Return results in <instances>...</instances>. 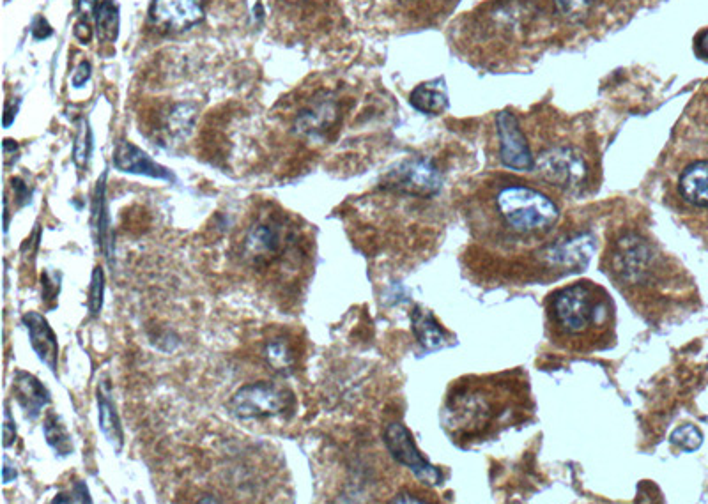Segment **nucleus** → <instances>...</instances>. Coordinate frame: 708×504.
<instances>
[{
  "mask_svg": "<svg viewBox=\"0 0 708 504\" xmlns=\"http://www.w3.org/2000/svg\"><path fill=\"white\" fill-rule=\"evenodd\" d=\"M546 322L547 335L560 349L602 351L615 338V303L597 283H570L547 298Z\"/></svg>",
  "mask_w": 708,
  "mask_h": 504,
  "instance_id": "1",
  "label": "nucleus"
},
{
  "mask_svg": "<svg viewBox=\"0 0 708 504\" xmlns=\"http://www.w3.org/2000/svg\"><path fill=\"white\" fill-rule=\"evenodd\" d=\"M558 222L560 207L553 197L531 184L508 181L491 191L478 229L487 243L516 250L544 241Z\"/></svg>",
  "mask_w": 708,
  "mask_h": 504,
  "instance_id": "2",
  "label": "nucleus"
},
{
  "mask_svg": "<svg viewBox=\"0 0 708 504\" xmlns=\"http://www.w3.org/2000/svg\"><path fill=\"white\" fill-rule=\"evenodd\" d=\"M519 384L503 377H470L455 382L445 405V427L455 441L489 436L516 413Z\"/></svg>",
  "mask_w": 708,
  "mask_h": 504,
  "instance_id": "3",
  "label": "nucleus"
},
{
  "mask_svg": "<svg viewBox=\"0 0 708 504\" xmlns=\"http://www.w3.org/2000/svg\"><path fill=\"white\" fill-rule=\"evenodd\" d=\"M294 405L293 391L275 382L259 381L241 386L232 395L229 411L241 421H262L293 413Z\"/></svg>",
  "mask_w": 708,
  "mask_h": 504,
  "instance_id": "4",
  "label": "nucleus"
},
{
  "mask_svg": "<svg viewBox=\"0 0 708 504\" xmlns=\"http://www.w3.org/2000/svg\"><path fill=\"white\" fill-rule=\"evenodd\" d=\"M546 183L562 190H578L586 183L588 165L576 147L553 146L535 158V168Z\"/></svg>",
  "mask_w": 708,
  "mask_h": 504,
  "instance_id": "5",
  "label": "nucleus"
},
{
  "mask_svg": "<svg viewBox=\"0 0 708 504\" xmlns=\"http://www.w3.org/2000/svg\"><path fill=\"white\" fill-rule=\"evenodd\" d=\"M498 135H500V160L510 170H533L535 156L531 154L528 138L524 135L519 121L510 112H501L496 117Z\"/></svg>",
  "mask_w": 708,
  "mask_h": 504,
  "instance_id": "6",
  "label": "nucleus"
},
{
  "mask_svg": "<svg viewBox=\"0 0 708 504\" xmlns=\"http://www.w3.org/2000/svg\"><path fill=\"white\" fill-rule=\"evenodd\" d=\"M385 443L388 451L392 453L393 459L402 466L411 469L420 482L431 483V485L439 483L441 474L420 455V451L416 450L413 437L404 425L401 423L388 425L385 432Z\"/></svg>",
  "mask_w": 708,
  "mask_h": 504,
  "instance_id": "7",
  "label": "nucleus"
},
{
  "mask_svg": "<svg viewBox=\"0 0 708 504\" xmlns=\"http://www.w3.org/2000/svg\"><path fill=\"white\" fill-rule=\"evenodd\" d=\"M386 183L390 188L411 195H432L441 186V176L432 161L418 158L404 161L401 167L392 170L386 177Z\"/></svg>",
  "mask_w": 708,
  "mask_h": 504,
  "instance_id": "8",
  "label": "nucleus"
},
{
  "mask_svg": "<svg viewBox=\"0 0 708 504\" xmlns=\"http://www.w3.org/2000/svg\"><path fill=\"white\" fill-rule=\"evenodd\" d=\"M112 163L123 174L151 177L156 181H167V183H176L177 181L174 172H170L169 168L156 163L146 151H142L140 147L131 144L128 140L117 142Z\"/></svg>",
  "mask_w": 708,
  "mask_h": 504,
  "instance_id": "9",
  "label": "nucleus"
},
{
  "mask_svg": "<svg viewBox=\"0 0 708 504\" xmlns=\"http://www.w3.org/2000/svg\"><path fill=\"white\" fill-rule=\"evenodd\" d=\"M25 329L29 333V342L39 361L57 377L59 375V342L54 329L45 315L39 312H27L22 317Z\"/></svg>",
  "mask_w": 708,
  "mask_h": 504,
  "instance_id": "10",
  "label": "nucleus"
},
{
  "mask_svg": "<svg viewBox=\"0 0 708 504\" xmlns=\"http://www.w3.org/2000/svg\"><path fill=\"white\" fill-rule=\"evenodd\" d=\"M151 18L167 29L183 31L204 18L201 0H153Z\"/></svg>",
  "mask_w": 708,
  "mask_h": 504,
  "instance_id": "11",
  "label": "nucleus"
},
{
  "mask_svg": "<svg viewBox=\"0 0 708 504\" xmlns=\"http://www.w3.org/2000/svg\"><path fill=\"white\" fill-rule=\"evenodd\" d=\"M13 395L24 411L25 420L36 421L43 409L52 404V395L36 375L25 370H16L13 375Z\"/></svg>",
  "mask_w": 708,
  "mask_h": 504,
  "instance_id": "12",
  "label": "nucleus"
},
{
  "mask_svg": "<svg viewBox=\"0 0 708 504\" xmlns=\"http://www.w3.org/2000/svg\"><path fill=\"white\" fill-rule=\"evenodd\" d=\"M677 190L689 206L708 209V158L685 165L678 176Z\"/></svg>",
  "mask_w": 708,
  "mask_h": 504,
  "instance_id": "13",
  "label": "nucleus"
},
{
  "mask_svg": "<svg viewBox=\"0 0 708 504\" xmlns=\"http://www.w3.org/2000/svg\"><path fill=\"white\" fill-rule=\"evenodd\" d=\"M98 425L107 443L116 453H121L124 448L123 425L117 413L116 402L112 400V390L108 381H101L98 386Z\"/></svg>",
  "mask_w": 708,
  "mask_h": 504,
  "instance_id": "14",
  "label": "nucleus"
},
{
  "mask_svg": "<svg viewBox=\"0 0 708 504\" xmlns=\"http://www.w3.org/2000/svg\"><path fill=\"white\" fill-rule=\"evenodd\" d=\"M93 229L96 234V241L101 252L112 264L114 255V239H112V227H110V213H108L107 202V172L96 183L93 197Z\"/></svg>",
  "mask_w": 708,
  "mask_h": 504,
  "instance_id": "15",
  "label": "nucleus"
},
{
  "mask_svg": "<svg viewBox=\"0 0 708 504\" xmlns=\"http://www.w3.org/2000/svg\"><path fill=\"white\" fill-rule=\"evenodd\" d=\"M284 246V232L278 223H257L245 237V253L255 260L268 259Z\"/></svg>",
  "mask_w": 708,
  "mask_h": 504,
  "instance_id": "16",
  "label": "nucleus"
},
{
  "mask_svg": "<svg viewBox=\"0 0 708 504\" xmlns=\"http://www.w3.org/2000/svg\"><path fill=\"white\" fill-rule=\"evenodd\" d=\"M43 434H45L48 446L55 451L57 457L64 459V457L73 455V451H75L73 439H71V434L59 414H47L45 423H43Z\"/></svg>",
  "mask_w": 708,
  "mask_h": 504,
  "instance_id": "17",
  "label": "nucleus"
},
{
  "mask_svg": "<svg viewBox=\"0 0 708 504\" xmlns=\"http://www.w3.org/2000/svg\"><path fill=\"white\" fill-rule=\"evenodd\" d=\"M409 103L422 114L439 115L447 110L448 96L434 84H422L411 92Z\"/></svg>",
  "mask_w": 708,
  "mask_h": 504,
  "instance_id": "18",
  "label": "nucleus"
},
{
  "mask_svg": "<svg viewBox=\"0 0 708 504\" xmlns=\"http://www.w3.org/2000/svg\"><path fill=\"white\" fill-rule=\"evenodd\" d=\"M264 358H266V363L273 368V372L284 375V377L293 374L294 367H296V354H294L289 340H285V338L270 340L264 347Z\"/></svg>",
  "mask_w": 708,
  "mask_h": 504,
  "instance_id": "19",
  "label": "nucleus"
},
{
  "mask_svg": "<svg viewBox=\"0 0 708 504\" xmlns=\"http://www.w3.org/2000/svg\"><path fill=\"white\" fill-rule=\"evenodd\" d=\"M335 114H337V110L331 103H321V105H317L312 110L303 112L296 119V128H298L300 133H305V135H316V133H321L326 126H330L333 123Z\"/></svg>",
  "mask_w": 708,
  "mask_h": 504,
  "instance_id": "20",
  "label": "nucleus"
},
{
  "mask_svg": "<svg viewBox=\"0 0 708 504\" xmlns=\"http://www.w3.org/2000/svg\"><path fill=\"white\" fill-rule=\"evenodd\" d=\"M96 32L107 43H114L119 36V8L114 0H101L96 9Z\"/></svg>",
  "mask_w": 708,
  "mask_h": 504,
  "instance_id": "21",
  "label": "nucleus"
},
{
  "mask_svg": "<svg viewBox=\"0 0 708 504\" xmlns=\"http://www.w3.org/2000/svg\"><path fill=\"white\" fill-rule=\"evenodd\" d=\"M413 329H415L416 338L425 347H439L445 340L438 324L432 319V315L420 312V310H416L413 314Z\"/></svg>",
  "mask_w": 708,
  "mask_h": 504,
  "instance_id": "22",
  "label": "nucleus"
},
{
  "mask_svg": "<svg viewBox=\"0 0 708 504\" xmlns=\"http://www.w3.org/2000/svg\"><path fill=\"white\" fill-rule=\"evenodd\" d=\"M93 131L87 123V119L78 121V133L73 144V160L77 163L78 168L87 167V163L91 160L93 154Z\"/></svg>",
  "mask_w": 708,
  "mask_h": 504,
  "instance_id": "23",
  "label": "nucleus"
},
{
  "mask_svg": "<svg viewBox=\"0 0 708 504\" xmlns=\"http://www.w3.org/2000/svg\"><path fill=\"white\" fill-rule=\"evenodd\" d=\"M103 303H105V273L101 266H96L91 276L89 296H87V308L91 317H100Z\"/></svg>",
  "mask_w": 708,
  "mask_h": 504,
  "instance_id": "24",
  "label": "nucleus"
},
{
  "mask_svg": "<svg viewBox=\"0 0 708 504\" xmlns=\"http://www.w3.org/2000/svg\"><path fill=\"white\" fill-rule=\"evenodd\" d=\"M558 15L572 23H579L590 15L595 0H553Z\"/></svg>",
  "mask_w": 708,
  "mask_h": 504,
  "instance_id": "25",
  "label": "nucleus"
},
{
  "mask_svg": "<svg viewBox=\"0 0 708 504\" xmlns=\"http://www.w3.org/2000/svg\"><path fill=\"white\" fill-rule=\"evenodd\" d=\"M61 273H52V271H43L41 275V301L48 308L57 306V299L61 294Z\"/></svg>",
  "mask_w": 708,
  "mask_h": 504,
  "instance_id": "26",
  "label": "nucleus"
},
{
  "mask_svg": "<svg viewBox=\"0 0 708 504\" xmlns=\"http://www.w3.org/2000/svg\"><path fill=\"white\" fill-rule=\"evenodd\" d=\"M671 443L677 444L682 450L694 451L700 448L701 443H703V436L694 425H682L671 434Z\"/></svg>",
  "mask_w": 708,
  "mask_h": 504,
  "instance_id": "27",
  "label": "nucleus"
},
{
  "mask_svg": "<svg viewBox=\"0 0 708 504\" xmlns=\"http://www.w3.org/2000/svg\"><path fill=\"white\" fill-rule=\"evenodd\" d=\"M52 503H93V497H91V492H89V487L87 483L82 482V480H77L71 485L70 494H57V496L52 499Z\"/></svg>",
  "mask_w": 708,
  "mask_h": 504,
  "instance_id": "28",
  "label": "nucleus"
},
{
  "mask_svg": "<svg viewBox=\"0 0 708 504\" xmlns=\"http://www.w3.org/2000/svg\"><path fill=\"white\" fill-rule=\"evenodd\" d=\"M2 437L4 448H11L16 443V423L8 405H4V423H2Z\"/></svg>",
  "mask_w": 708,
  "mask_h": 504,
  "instance_id": "29",
  "label": "nucleus"
},
{
  "mask_svg": "<svg viewBox=\"0 0 708 504\" xmlns=\"http://www.w3.org/2000/svg\"><path fill=\"white\" fill-rule=\"evenodd\" d=\"M11 188L15 191L16 200H18V207L27 206L31 204L32 191L29 190V184H25L20 177H15L11 179Z\"/></svg>",
  "mask_w": 708,
  "mask_h": 504,
  "instance_id": "30",
  "label": "nucleus"
},
{
  "mask_svg": "<svg viewBox=\"0 0 708 504\" xmlns=\"http://www.w3.org/2000/svg\"><path fill=\"white\" fill-rule=\"evenodd\" d=\"M89 78H91V64L87 61L80 62V66L75 69V73L71 77V85L80 89V87H84L89 82Z\"/></svg>",
  "mask_w": 708,
  "mask_h": 504,
  "instance_id": "31",
  "label": "nucleus"
},
{
  "mask_svg": "<svg viewBox=\"0 0 708 504\" xmlns=\"http://www.w3.org/2000/svg\"><path fill=\"white\" fill-rule=\"evenodd\" d=\"M52 34H54V31H52V27L48 25L47 20H45L43 16H39L38 20L32 25V36H34V39L41 41V39L50 38Z\"/></svg>",
  "mask_w": 708,
  "mask_h": 504,
  "instance_id": "32",
  "label": "nucleus"
},
{
  "mask_svg": "<svg viewBox=\"0 0 708 504\" xmlns=\"http://www.w3.org/2000/svg\"><path fill=\"white\" fill-rule=\"evenodd\" d=\"M18 478V471H16L15 466H11L8 457H4V466H2V482L4 485H9V483L15 482Z\"/></svg>",
  "mask_w": 708,
  "mask_h": 504,
  "instance_id": "33",
  "label": "nucleus"
},
{
  "mask_svg": "<svg viewBox=\"0 0 708 504\" xmlns=\"http://www.w3.org/2000/svg\"><path fill=\"white\" fill-rule=\"evenodd\" d=\"M98 6H100V0H78V9H80V13H82L85 18L96 15Z\"/></svg>",
  "mask_w": 708,
  "mask_h": 504,
  "instance_id": "34",
  "label": "nucleus"
},
{
  "mask_svg": "<svg viewBox=\"0 0 708 504\" xmlns=\"http://www.w3.org/2000/svg\"><path fill=\"white\" fill-rule=\"evenodd\" d=\"M75 36H77V39H80L82 43H89V39L93 38V31H91V27H89L87 20H82V22L77 23V27H75Z\"/></svg>",
  "mask_w": 708,
  "mask_h": 504,
  "instance_id": "35",
  "label": "nucleus"
},
{
  "mask_svg": "<svg viewBox=\"0 0 708 504\" xmlns=\"http://www.w3.org/2000/svg\"><path fill=\"white\" fill-rule=\"evenodd\" d=\"M18 108H20V101H18L16 105H11V103L6 105V114H4V128H9L11 124L15 123Z\"/></svg>",
  "mask_w": 708,
  "mask_h": 504,
  "instance_id": "36",
  "label": "nucleus"
},
{
  "mask_svg": "<svg viewBox=\"0 0 708 504\" xmlns=\"http://www.w3.org/2000/svg\"><path fill=\"white\" fill-rule=\"evenodd\" d=\"M18 154V144L15 140H4V156H6V165L9 163V158H15Z\"/></svg>",
  "mask_w": 708,
  "mask_h": 504,
  "instance_id": "37",
  "label": "nucleus"
},
{
  "mask_svg": "<svg viewBox=\"0 0 708 504\" xmlns=\"http://www.w3.org/2000/svg\"><path fill=\"white\" fill-rule=\"evenodd\" d=\"M698 50H700L701 55L708 57V31L705 34H701L700 43H698Z\"/></svg>",
  "mask_w": 708,
  "mask_h": 504,
  "instance_id": "38",
  "label": "nucleus"
},
{
  "mask_svg": "<svg viewBox=\"0 0 708 504\" xmlns=\"http://www.w3.org/2000/svg\"><path fill=\"white\" fill-rule=\"evenodd\" d=\"M411 2H418V4H429V2H432V4H438L439 2V8H441V4H443V2H447V0H411Z\"/></svg>",
  "mask_w": 708,
  "mask_h": 504,
  "instance_id": "39",
  "label": "nucleus"
}]
</instances>
